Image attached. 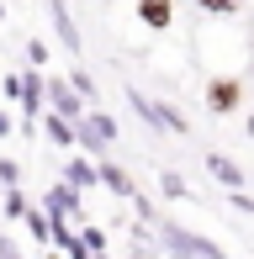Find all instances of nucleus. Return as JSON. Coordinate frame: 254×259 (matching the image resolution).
Masks as SVG:
<instances>
[{"instance_id":"nucleus-1","label":"nucleus","mask_w":254,"mask_h":259,"mask_svg":"<svg viewBox=\"0 0 254 259\" xmlns=\"http://www.w3.org/2000/svg\"><path fill=\"white\" fill-rule=\"evenodd\" d=\"M159 233H164V254L170 259H223V249L206 238H196V233L175 228V222H159Z\"/></svg>"},{"instance_id":"nucleus-2","label":"nucleus","mask_w":254,"mask_h":259,"mask_svg":"<svg viewBox=\"0 0 254 259\" xmlns=\"http://www.w3.org/2000/svg\"><path fill=\"white\" fill-rule=\"evenodd\" d=\"M74 133H79V148H90V154H106V148L117 143V122H111L106 111H85L74 122Z\"/></svg>"},{"instance_id":"nucleus-3","label":"nucleus","mask_w":254,"mask_h":259,"mask_svg":"<svg viewBox=\"0 0 254 259\" xmlns=\"http://www.w3.org/2000/svg\"><path fill=\"white\" fill-rule=\"evenodd\" d=\"M127 101H133V111L143 116L148 127H159V133H186V116L170 111V106H159V101H148L143 90H127Z\"/></svg>"},{"instance_id":"nucleus-4","label":"nucleus","mask_w":254,"mask_h":259,"mask_svg":"<svg viewBox=\"0 0 254 259\" xmlns=\"http://www.w3.org/2000/svg\"><path fill=\"white\" fill-rule=\"evenodd\" d=\"M48 106H53L59 116H74V122L85 116V106H79V90H74V79H69V85H64V79H53V85H48Z\"/></svg>"},{"instance_id":"nucleus-5","label":"nucleus","mask_w":254,"mask_h":259,"mask_svg":"<svg viewBox=\"0 0 254 259\" xmlns=\"http://www.w3.org/2000/svg\"><path fill=\"white\" fill-rule=\"evenodd\" d=\"M238 96H244V85H238V79H212V85H206V106H212L217 116H228V111H233Z\"/></svg>"},{"instance_id":"nucleus-6","label":"nucleus","mask_w":254,"mask_h":259,"mask_svg":"<svg viewBox=\"0 0 254 259\" xmlns=\"http://www.w3.org/2000/svg\"><path fill=\"white\" fill-rule=\"evenodd\" d=\"M43 101H48L43 74H37V69H32V74H21V111H27V122H32V111H43Z\"/></svg>"},{"instance_id":"nucleus-7","label":"nucleus","mask_w":254,"mask_h":259,"mask_svg":"<svg viewBox=\"0 0 254 259\" xmlns=\"http://www.w3.org/2000/svg\"><path fill=\"white\" fill-rule=\"evenodd\" d=\"M48 11H53V27H59V42L69 53H79V32H74V16H69V6L64 0H48Z\"/></svg>"},{"instance_id":"nucleus-8","label":"nucleus","mask_w":254,"mask_h":259,"mask_svg":"<svg viewBox=\"0 0 254 259\" xmlns=\"http://www.w3.org/2000/svg\"><path fill=\"white\" fill-rule=\"evenodd\" d=\"M138 16H143V27L164 32L170 21H175V6H170V0H138Z\"/></svg>"},{"instance_id":"nucleus-9","label":"nucleus","mask_w":254,"mask_h":259,"mask_svg":"<svg viewBox=\"0 0 254 259\" xmlns=\"http://www.w3.org/2000/svg\"><path fill=\"white\" fill-rule=\"evenodd\" d=\"M64 180L74 185V191H90V185H101V164H90V159H69Z\"/></svg>"},{"instance_id":"nucleus-10","label":"nucleus","mask_w":254,"mask_h":259,"mask_svg":"<svg viewBox=\"0 0 254 259\" xmlns=\"http://www.w3.org/2000/svg\"><path fill=\"white\" fill-rule=\"evenodd\" d=\"M69 211H74V217H79V196H74V185H53V191H48V217H69Z\"/></svg>"},{"instance_id":"nucleus-11","label":"nucleus","mask_w":254,"mask_h":259,"mask_svg":"<svg viewBox=\"0 0 254 259\" xmlns=\"http://www.w3.org/2000/svg\"><path fill=\"white\" fill-rule=\"evenodd\" d=\"M206 169H212L217 180L228 185V191H244V175H238V164H233V159H223V154H206Z\"/></svg>"},{"instance_id":"nucleus-12","label":"nucleus","mask_w":254,"mask_h":259,"mask_svg":"<svg viewBox=\"0 0 254 259\" xmlns=\"http://www.w3.org/2000/svg\"><path fill=\"white\" fill-rule=\"evenodd\" d=\"M101 185H106L111 196H127V201H133V196H138V185L127 180V175L117 169V164H101Z\"/></svg>"},{"instance_id":"nucleus-13","label":"nucleus","mask_w":254,"mask_h":259,"mask_svg":"<svg viewBox=\"0 0 254 259\" xmlns=\"http://www.w3.org/2000/svg\"><path fill=\"white\" fill-rule=\"evenodd\" d=\"M48 138H53V143H59V148H74V143H79V133H74V127H69V116H59V111L48 116Z\"/></svg>"},{"instance_id":"nucleus-14","label":"nucleus","mask_w":254,"mask_h":259,"mask_svg":"<svg viewBox=\"0 0 254 259\" xmlns=\"http://www.w3.org/2000/svg\"><path fill=\"white\" fill-rule=\"evenodd\" d=\"M159 185H164V196H175V201H186V180H180L175 169H164V175H159Z\"/></svg>"},{"instance_id":"nucleus-15","label":"nucleus","mask_w":254,"mask_h":259,"mask_svg":"<svg viewBox=\"0 0 254 259\" xmlns=\"http://www.w3.org/2000/svg\"><path fill=\"white\" fill-rule=\"evenodd\" d=\"M6 211H11V217H27V211H32V206H27V196H21L16 185H6Z\"/></svg>"},{"instance_id":"nucleus-16","label":"nucleus","mask_w":254,"mask_h":259,"mask_svg":"<svg viewBox=\"0 0 254 259\" xmlns=\"http://www.w3.org/2000/svg\"><path fill=\"white\" fill-rule=\"evenodd\" d=\"M79 238H85V243H90V249H96V254L106 249V233H101V228H85V233H79Z\"/></svg>"},{"instance_id":"nucleus-17","label":"nucleus","mask_w":254,"mask_h":259,"mask_svg":"<svg viewBox=\"0 0 254 259\" xmlns=\"http://www.w3.org/2000/svg\"><path fill=\"white\" fill-rule=\"evenodd\" d=\"M201 11H238V0H196Z\"/></svg>"},{"instance_id":"nucleus-18","label":"nucleus","mask_w":254,"mask_h":259,"mask_svg":"<svg viewBox=\"0 0 254 259\" xmlns=\"http://www.w3.org/2000/svg\"><path fill=\"white\" fill-rule=\"evenodd\" d=\"M74 90H79V96H85V101L96 96V85H90V74H79V69H74Z\"/></svg>"},{"instance_id":"nucleus-19","label":"nucleus","mask_w":254,"mask_h":259,"mask_svg":"<svg viewBox=\"0 0 254 259\" xmlns=\"http://www.w3.org/2000/svg\"><path fill=\"white\" fill-rule=\"evenodd\" d=\"M0 185H16V164L11 159H0Z\"/></svg>"},{"instance_id":"nucleus-20","label":"nucleus","mask_w":254,"mask_h":259,"mask_svg":"<svg viewBox=\"0 0 254 259\" xmlns=\"http://www.w3.org/2000/svg\"><path fill=\"white\" fill-rule=\"evenodd\" d=\"M228 201H233L238 211H254V196H244V191H233V196H228Z\"/></svg>"},{"instance_id":"nucleus-21","label":"nucleus","mask_w":254,"mask_h":259,"mask_svg":"<svg viewBox=\"0 0 254 259\" xmlns=\"http://www.w3.org/2000/svg\"><path fill=\"white\" fill-rule=\"evenodd\" d=\"M0 259H21V254H16V243H11V238H0Z\"/></svg>"},{"instance_id":"nucleus-22","label":"nucleus","mask_w":254,"mask_h":259,"mask_svg":"<svg viewBox=\"0 0 254 259\" xmlns=\"http://www.w3.org/2000/svg\"><path fill=\"white\" fill-rule=\"evenodd\" d=\"M133 259H154V254H148V243H143V238H138V249H133Z\"/></svg>"},{"instance_id":"nucleus-23","label":"nucleus","mask_w":254,"mask_h":259,"mask_svg":"<svg viewBox=\"0 0 254 259\" xmlns=\"http://www.w3.org/2000/svg\"><path fill=\"white\" fill-rule=\"evenodd\" d=\"M6 133H11V116H6V111H0V138H6Z\"/></svg>"},{"instance_id":"nucleus-24","label":"nucleus","mask_w":254,"mask_h":259,"mask_svg":"<svg viewBox=\"0 0 254 259\" xmlns=\"http://www.w3.org/2000/svg\"><path fill=\"white\" fill-rule=\"evenodd\" d=\"M249 138H254V116H249Z\"/></svg>"}]
</instances>
